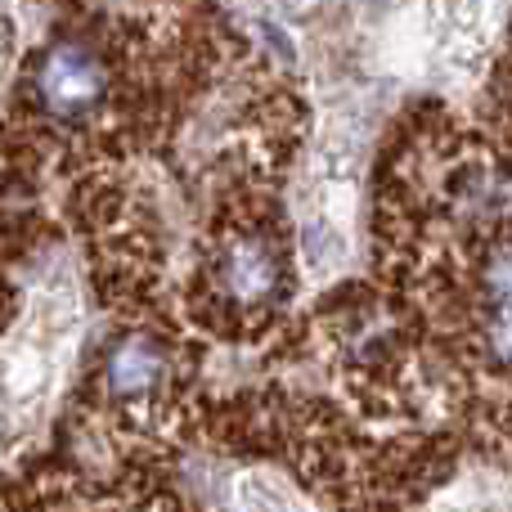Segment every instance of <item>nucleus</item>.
I'll list each match as a JSON object with an SVG mask.
<instances>
[{"label":"nucleus","instance_id":"4","mask_svg":"<svg viewBox=\"0 0 512 512\" xmlns=\"http://www.w3.org/2000/svg\"><path fill=\"white\" fill-rule=\"evenodd\" d=\"M171 373V355L158 337H144V333H131L122 342H113L104 360V387L122 400H144L167 382Z\"/></svg>","mask_w":512,"mask_h":512},{"label":"nucleus","instance_id":"2","mask_svg":"<svg viewBox=\"0 0 512 512\" xmlns=\"http://www.w3.org/2000/svg\"><path fill=\"white\" fill-rule=\"evenodd\" d=\"M283 252L270 234L234 230L212 252V288L225 310H270L283 292Z\"/></svg>","mask_w":512,"mask_h":512},{"label":"nucleus","instance_id":"3","mask_svg":"<svg viewBox=\"0 0 512 512\" xmlns=\"http://www.w3.org/2000/svg\"><path fill=\"white\" fill-rule=\"evenodd\" d=\"M477 342L499 373H512V239L495 243L477 270Z\"/></svg>","mask_w":512,"mask_h":512},{"label":"nucleus","instance_id":"1","mask_svg":"<svg viewBox=\"0 0 512 512\" xmlns=\"http://www.w3.org/2000/svg\"><path fill=\"white\" fill-rule=\"evenodd\" d=\"M27 95L45 126L81 131L108 108L113 95V63L95 36H59L32 63Z\"/></svg>","mask_w":512,"mask_h":512}]
</instances>
